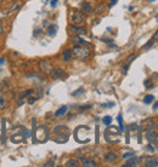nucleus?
<instances>
[{"label":"nucleus","mask_w":158,"mask_h":167,"mask_svg":"<svg viewBox=\"0 0 158 167\" xmlns=\"http://www.w3.org/2000/svg\"><path fill=\"white\" fill-rule=\"evenodd\" d=\"M80 7H82L83 12H84V13H88V15H90V13H93V11H94L93 6H91V5L89 4V3H83V4L80 5Z\"/></svg>","instance_id":"13"},{"label":"nucleus","mask_w":158,"mask_h":167,"mask_svg":"<svg viewBox=\"0 0 158 167\" xmlns=\"http://www.w3.org/2000/svg\"><path fill=\"white\" fill-rule=\"evenodd\" d=\"M103 159H105V161H107V162H114V161L118 159V156H117L116 153L110 152V153H107V154H105Z\"/></svg>","instance_id":"12"},{"label":"nucleus","mask_w":158,"mask_h":167,"mask_svg":"<svg viewBox=\"0 0 158 167\" xmlns=\"http://www.w3.org/2000/svg\"><path fill=\"white\" fill-rule=\"evenodd\" d=\"M157 108H158V102H157V103L153 105V110H154V109H157Z\"/></svg>","instance_id":"40"},{"label":"nucleus","mask_w":158,"mask_h":167,"mask_svg":"<svg viewBox=\"0 0 158 167\" xmlns=\"http://www.w3.org/2000/svg\"><path fill=\"white\" fill-rule=\"evenodd\" d=\"M153 40H158V30L153 34Z\"/></svg>","instance_id":"34"},{"label":"nucleus","mask_w":158,"mask_h":167,"mask_svg":"<svg viewBox=\"0 0 158 167\" xmlns=\"http://www.w3.org/2000/svg\"><path fill=\"white\" fill-rule=\"evenodd\" d=\"M135 58H136V56H135V54H130V56H129V58L127 60V62L122 65V70L124 71V73H127V71H128V69H129V65H130V63H131V62H133Z\"/></svg>","instance_id":"11"},{"label":"nucleus","mask_w":158,"mask_h":167,"mask_svg":"<svg viewBox=\"0 0 158 167\" xmlns=\"http://www.w3.org/2000/svg\"><path fill=\"white\" fill-rule=\"evenodd\" d=\"M67 110H68V107L67 105H62L59 110L55 111V116H62V115H65L67 113Z\"/></svg>","instance_id":"16"},{"label":"nucleus","mask_w":158,"mask_h":167,"mask_svg":"<svg viewBox=\"0 0 158 167\" xmlns=\"http://www.w3.org/2000/svg\"><path fill=\"white\" fill-rule=\"evenodd\" d=\"M134 156V153H125V154H123V157H124V159H128V157H133Z\"/></svg>","instance_id":"29"},{"label":"nucleus","mask_w":158,"mask_h":167,"mask_svg":"<svg viewBox=\"0 0 158 167\" xmlns=\"http://www.w3.org/2000/svg\"><path fill=\"white\" fill-rule=\"evenodd\" d=\"M69 32L72 34H76V35H84L86 34V29L83 28V27H76V26H71L69 27Z\"/></svg>","instance_id":"9"},{"label":"nucleus","mask_w":158,"mask_h":167,"mask_svg":"<svg viewBox=\"0 0 158 167\" xmlns=\"http://www.w3.org/2000/svg\"><path fill=\"white\" fill-rule=\"evenodd\" d=\"M96 13H99V15H101V13H103L105 11H106V5L105 4H100L97 7H96Z\"/></svg>","instance_id":"21"},{"label":"nucleus","mask_w":158,"mask_h":167,"mask_svg":"<svg viewBox=\"0 0 158 167\" xmlns=\"http://www.w3.org/2000/svg\"><path fill=\"white\" fill-rule=\"evenodd\" d=\"M140 161V159H137V157H133V159H130L127 163H124L123 165V167H130V166H135L136 165V162H139Z\"/></svg>","instance_id":"19"},{"label":"nucleus","mask_w":158,"mask_h":167,"mask_svg":"<svg viewBox=\"0 0 158 167\" xmlns=\"http://www.w3.org/2000/svg\"><path fill=\"white\" fill-rule=\"evenodd\" d=\"M71 22L73 24H82L84 22V13L78 11V10H74L71 12Z\"/></svg>","instance_id":"3"},{"label":"nucleus","mask_w":158,"mask_h":167,"mask_svg":"<svg viewBox=\"0 0 158 167\" xmlns=\"http://www.w3.org/2000/svg\"><path fill=\"white\" fill-rule=\"evenodd\" d=\"M146 138L151 143H157L158 142V133L154 132L152 128H148L147 131H146Z\"/></svg>","instance_id":"5"},{"label":"nucleus","mask_w":158,"mask_h":167,"mask_svg":"<svg viewBox=\"0 0 158 167\" xmlns=\"http://www.w3.org/2000/svg\"><path fill=\"white\" fill-rule=\"evenodd\" d=\"M72 57H73L72 50H66V51H63V53H62V60H63L65 62H69V61L72 60Z\"/></svg>","instance_id":"14"},{"label":"nucleus","mask_w":158,"mask_h":167,"mask_svg":"<svg viewBox=\"0 0 158 167\" xmlns=\"http://www.w3.org/2000/svg\"><path fill=\"white\" fill-rule=\"evenodd\" d=\"M145 86H146L147 88H152V87H153L152 84H151V79H147V80L145 81Z\"/></svg>","instance_id":"28"},{"label":"nucleus","mask_w":158,"mask_h":167,"mask_svg":"<svg viewBox=\"0 0 158 167\" xmlns=\"http://www.w3.org/2000/svg\"><path fill=\"white\" fill-rule=\"evenodd\" d=\"M153 99H154V97H153L152 95H147V96H145V98H144V103L150 104L151 102H153Z\"/></svg>","instance_id":"24"},{"label":"nucleus","mask_w":158,"mask_h":167,"mask_svg":"<svg viewBox=\"0 0 158 167\" xmlns=\"http://www.w3.org/2000/svg\"><path fill=\"white\" fill-rule=\"evenodd\" d=\"M148 1H150V3H153V1H156V0H148Z\"/></svg>","instance_id":"42"},{"label":"nucleus","mask_w":158,"mask_h":167,"mask_svg":"<svg viewBox=\"0 0 158 167\" xmlns=\"http://www.w3.org/2000/svg\"><path fill=\"white\" fill-rule=\"evenodd\" d=\"M156 128H158V125H156Z\"/></svg>","instance_id":"43"},{"label":"nucleus","mask_w":158,"mask_h":167,"mask_svg":"<svg viewBox=\"0 0 158 167\" xmlns=\"http://www.w3.org/2000/svg\"><path fill=\"white\" fill-rule=\"evenodd\" d=\"M1 122H3V139H4L5 138V119H3Z\"/></svg>","instance_id":"30"},{"label":"nucleus","mask_w":158,"mask_h":167,"mask_svg":"<svg viewBox=\"0 0 158 167\" xmlns=\"http://www.w3.org/2000/svg\"><path fill=\"white\" fill-rule=\"evenodd\" d=\"M118 122H119V128L122 132L125 131V127H124V124H123V118H122V114L118 115Z\"/></svg>","instance_id":"22"},{"label":"nucleus","mask_w":158,"mask_h":167,"mask_svg":"<svg viewBox=\"0 0 158 167\" xmlns=\"http://www.w3.org/2000/svg\"><path fill=\"white\" fill-rule=\"evenodd\" d=\"M44 166L46 167V166H54V161H47L46 163H44Z\"/></svg>","instance_id":"33"},{"label":"nucleus","mask_w":158,"mask_h":167,"mask_svg":"<svg viewBox=\"0 0 158 167\" xmlns=\"http://www.w3.org/2000/svg\"><path fill=\"white\" fill-rule=\"evenodd\" d=\"M102 41H105V43H112V39H102Z\"/></svg>","instance_id":"37"},{"label":"nucleus","mask_w":158,"mask_h":167,"mask_svg":"<svg viewBox=\"0 0 158 167\" xmlns=\"http://www.w3.org/2000/svg\"><path fill=\"white\" fill-rule=\"evenodd\" d=\"M50 74H51V78H52V79H61V78L67 77L66 73H65L62 69H60V68H54Z\"/></svg>","instance_id":"7"},{"label":"nucleus","mask_w":158,"mask_h":167,"mask_svg":"<svg viewBox=\"0 0 158 167\" xmlns=\"http://www.w3.org/2000/svg\"><path fill=\"white\" fill-rule=\"evenodd\" d=\"M147 149H148V150H153V148H152L151 145H148V146H147Z\"/></svg>","instance_id":"41"},{"label":"nucleus","mask_w":158,"mask_h":167,"mask_svg":"<svg viewBox=\"0 0 158 167\" xmlns=\"http://www.w3.org/2000/svg\"><path fill=\"white\" fill-rule=\"evenodd\" d=\"M36 101H37V98H36V97H30V98L28 99V104H33Z\"/></svg>","instance_id":"31"},{"label":"nucleus","mask_w":158,"mask_h":167,"mask_svg":"<svg viewBox=\"0 0 158 167\" xmlns=\"http://www.w3.org/2000/svg\"><path fill=\"white\" fill-rule=\"evenodd\" d=\"M72 41H73L74 44H79V45H86V46H90V43H88V41H85L84 39L79 38L78 35L73 36V38H72Z\"/></svg>","instance_id":"15"},{"label":"nucleus","mask_w":158,"mask_h":167,"mask_svg":"<svg viewBox=\"0 0 158 167\" xmlns=\"http://www.w3.org/2000/svg\"><path fill=\"white\" fill-rule=\"evenodd\" d=\"M65 166L66 167H77V166H79V161L78 160H68V161H66V163H65Z\"/></svg>","instance_id":"18"},{"label":"nucleus","mask_w":158,"mask_h":167,"mask_svg":"<svg viewBox=\"0 0 158 167\" xmlns=\"http://www.w3.org/2000/svg\"><path fill=\"white\" fill-rule=\"evenodd\" d=\"M83 93H84V88H83V87H80V88H78L77 91H74V92H73L72 96H73V97H79V96H80V95H83Z\"/></svg>","instance_id":"23"},{"label":"nucleus","mask_w":158,"mask_h":167,"mask_svg":"<svg viewBox=\"0 0 158 167\" xmlns=\"http://www.w3.org/2000/svg\"><path fill=\"white\" fill-rule=\"evenodd\" d=\"M7 103H9V95L6 93V92L0 91V110L5 109Z\"/></svg>","instance_id":"6"},{"label":"nucleus","mask_w":158,"mask_h":167,"mask_svg":"<svg viewBox=\"0 0 158 167\" xmlns=\"http://www.w3.org/2000/svg\"><path fill=\"white\" fill-rule=\"evenodd\" d=\"M79 160H80V162H82V165H83L84 167H96V166H97V163H96L95 161H91L90 159L80 157Z\"/></svg>","instance_id":"10"},{"label":"nucleus","mask_w":158,"mask_h":167,"mask_svg":"<svg viewBox=\"0 0 158 167\" xmlns=\"http://www.w3.org/2000/svg\"><path fill=\"white\" fill-rule=\"evenodd\" d=\"M36 138L38 142H45L49 138V129L46 126H39L36 131Z\"/></svg>","instance_id":"2"},{"label":"nucleus","mask_w":158,"mask_h":167,"mask_svg":"<svg viewBox=\"0 0 158 167\" xmlns=\"http://www.w3.org/2000/svg\"><path fill=\"white\" fill-rule=\"evenodd\" d=\"M72 53L74 57H77L78 60H82V61H85L90 57V50L88 47H83L82 45H78V44L73 46Z\"/></svg>","instance_id":"1"},{"label":"nucleus","mask_w":158,"mask_h":167,"mask_svg":"<svg viewBox=\"0 0 158 167\" xmlns=\"http://www.w3.org/2000/svg\"><path fill=\"white\" fill-rule=\"evenodd\" d=\"M4 33V28H3V26H0V35H1Z\"/></svg>","instance_id":"38"},{"label":"nucleus","mask_w":158,"mask_h":167,"mask_svg":"<svg viewBox=\"0 0 158 167\" xmlns=\"http://www.w3.org/2000/svg\"><path fill=\"white\" fill-rule=\"evenodd\" d=\"M56 32H57V26L56 24H52L47 28V35H50V36H54L56 34Z\"/></svg>","instance_id":"17"},{"label":"nucleus","mask_w":158,"mask_h":167,"mask_svg":"<svg viewBox=\"0 0 158 167\" xmlns=\"http://www.w3.org/2000/svg\"><path fill=\"white\" fill-rule=\"evenodd\" d=\"M54 132H55V135H57V136L67 135V132H68V127L65 126V125H57V126L54 128Z\"/></svg>","instance_id":"8"},{"label":"nucleus","mask_w":158,"mask_h":167,"mask_svg":"<svg viewBox=\"0 0 158 167\" xmlns=\"http://www.w3.org/2000/svg\"><path fill=\"white\" fill-rule=\"evenodd\" d=\"M117 1H118V0H111V4H110V7H112L114 4H117Z\"/></svg>","instance_id":"35"},{"label":"nucleus","mask_w":158,"mask_h":167,"mask_svg":"<svg viewBox=\"0 0 158 167\" xmlns=\"http://www.w3.org/2000/svg\"><path fill=\"white\" fill-rule=\"evenodd\" d=\"M39 68L44 74H50L52 71V69H54V65L47 61H40L39 62Z\"/></svg>","instance_id":"4"},{"label":"nucleus","mask_w":158,"mask_h":167,"mask_svg":"<svg viewBox=\"0 0 158 167\" xmlns=\"http://www.w3.org/2000/svg\"><path fill=\"white\" fill-rule=\"evenodd\" d=\"M145 166L146 167H157L158 166V161L157 160H147L145 162Z\"/></svg>","instance_id":"20"},{"label":"nucleus","mask_w":158,"mask_h":167,"mask_svg":"<svg viewBox=\"0 0 158 167\" xmlns=\"http://www.w3.org/2000/svg\"><path fill=\"white\" fill-rule=\"evenodd\" d=\"M102 122L106 125V126H110V125L112 124V118H111V116H105V118L102 119Z\"/></svg>","instance_id":"25"},{"label":"nucleus","mask_w":158,"mask_h":167,"mask_svg":"<svg viewBox=\"0 0 158 167\" xmlns=\"http://www.w3.org/2000/svg\"><path fill=\"white\" fill-rule=\"evenodd\" d=\"M57 3H59V0H51V6L52 7H56Z\"/></svg>","instance_id":"32"},{"label":"nucleus","mask_w":158,"mask_h":167,"mask_svg":"<svg viewBox=\"0 0 158 167\" xmlns=\"http://www.w3.org/2000/svg\"><path fill=\"white\" fill-rule=\"evenodd\" d=\"M4 62H5V57L4 58H0V64H3Z\"/></svg>","instance_id":"39"},{"label":"nucleus","mask_w":158,"mask_h":167,"mask_svg":"<svg viewBox=\"0 0 158 167\" xmlns=\"http://www.w3.org/2000/svg\"><path fill=\"white\" fill-rule=\"evenodd\" d=\"M153 41H154L153 39H152V40H150L147 44H145V45H144V47H142V49H145V50H148V49H150V47L153 45Z\"/></svg>","instance_id":"26"},{"label":"nucleus","mask_w":158,"mask_h":167,"mask_svg":"<svg viewBox=\"0 0 158 167\" xmlns=\"http://www.w3.org/2000/svg\"><path fill=\"white\" fill-rule=\"evenodd\" d=\"M80 108H82V109H90V108H91V105H82Z\"/></svg>","instance_id":"36"},{"label":"nucleus","mask_w":158,"mask_h":167,"mask_svg":"<svg viewBox=\"0 0 158 167\" xmlns=\"http://www.w3.org/2000/svg\"><path fill=\"white\" fill-rule=\"evenodd\" d=\"M114 105V103L113 102H110V103H106V104H101V107L102 108H112Z\"/></svg>","instance_id":"27"}]
</instances>
